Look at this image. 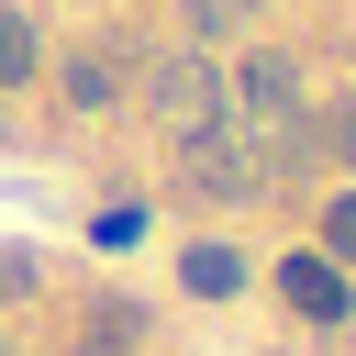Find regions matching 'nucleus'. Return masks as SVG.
Returning a JSON list of instances; mask_svg holds the SVG:
<instances>
[{"label":"nucleus","mask_w":356,"mask_h":356,"mask_svg":"<svg viewBox=\"0 0 356 356\" xmlns=\"http://www.w3.org/2000/svg\"><path fill=\"white\" fill-rule=\"evenodd\" d=\"M267 289H278L300 323H323V334H334V323H356V267H334L323 245H289V256L267 267Z\"/></svg>","instance_id":"obj_4"},{"label":"nucleus","mask_w":356,"mask_h":356,"mask_svg":"<svg viewBox=\"0 0 356 356\" xmlns=\"http://www.w3.org/2000/svg\"><path fill=\"white\" fill-rule=\"evenodd\" d=\"M222 89H234V134H278V122H300V111H312V89H300V56H289V44H245V56L222 67Z\"/></svg>","instance_id":"obj_2"},{"label":"nucleus","mask_w":356,"mask_h":356,"mask_svg":"<svg viewBox=\"0 0 356 356\" xmlns=\"http://www.w3.org/2000/svg\"><path fill=\"white\" fill-rule=\"evenodd\" d=\"M22 289H33V256H22V245H0V300H22Z\"/></svg>","instance_id":"obj_11"},{"label":"nucleus","mask_w":356,"mask_h":356,"mask_svg":"<svg viewBox=\"0 0 356 356\" xmlns=\"http://www.w3.org/2000/svg\"><path fill=\"white\" fill-rule=\"evenodd\" d=\"M312 134H323V167H334V178H356V89H345V100H323V111H312Z\"/></svg>","instance_id":"obj_9"},{"label":"nucleus","mask_w":356,"mask_h":356,"mask_svg":"<svg viewBox=\"0 0 356 356\" xmlns=\"http://www.w3.org/2000/svg\"><path fill=\"white\" fill-rule=\"evenodd\" d=\"M56 89H67V111H111L134 78H122V44H78V56H56Z\"/></svg>","instance_id":"obj_5"},{"label":"nucleus","mask_w":356,"mask_h":356,"mask_svg":"<svg viewBox=\"0 0 356 356\" xmlns=\"http://www.w3.org/2000/svg\"><path fill=\"white\" fill-rule=\"evenodd\" d=\"M0 356H22V345H11V334H0Z\"/></svg>","instance_id":"obj_13"},{"label":"nucleus","mask_w":356,"mask_h":356,"mask_svg":"<svg viewBox=\"0 0 356 356\" xmlns=\"http://www.w3.org/2000/svg\"><path fill=\"white\" fill-rule=\"evenodd\" d=\"M312 245H323L334 267H356V178H334V189H323V211H312Z\"/></svg>","instance_id":"obj_8"},{"label":"nucleus","mask_w":356,"mask_h":356,"mask_svg":"<svg viewBox=\"0 0 356 356\" xmlns=\"http://www.w3.org/2000/svg\"><path fill=\"white\" fill-rule=\"evenodd\" d=\"M345 67H356V22H345Z\"/></svg>","instance_id":"obj_12"},{"label":"nucleus","mask_w":356,"mask_h":356,"mask_svg":"<svg viewBox=\"0 0 356 356\" xmlns=\"http://www.w3.org/2000/svg\"><path fill=\"white\" fill-rule=\"evenodd\" d=\"M145 122H156L167 145H189V134H222V122H234V89H222V56H200V44L156 56V67H145Z\"/></svg>","instance_id":"obj_1"},{"label":"nucleus","mask_w":356,"mask_h":356,"mask_svg":"<svg viewBox=\"0 0 356 356\" xmlns=\"http://www.w3.org/2000/svg\"><path fill=\"white\" fill-rule=\"evenodd\" d=\"M256 11H267V0H178V22H189L200 44H211V33H234V22H256Z\"/></svg>","instance_id":"obj_10"},{"label":"nucleus","mask_w":356,"mask_h":356,"mask_svg":"<svg viewBox=\"0 0 356 356\" xmlns=\"http://www.w3.org/2000/svg\"><path fill=\"white\" fill-rule=\"evenodd\" d=\"M22 78H44V33H33V11L0 0V89H22Z\"/></svg>","instance_id":"obj_7"},{"label":"nucleus","mask_w":356,"mask_h":356,"mask_svg":"<svg viewBox=\"0 0 356 356\" xmlns=\"http://www.w3.org/2000/svg\"><path fill=\"white\" fill-rule=\"evenodd\" d=\"M256 267H245V245H222V234H200V245H178V289L189 300H234Z\"/></svg>","instance_id":"obj_6"},{"label":"nucleus","mask_w":356,"mask_h":356,"mask_svg":"<svg viewBox=\"0 0 356 356\" xmlns=\"http://www.w3.org/2000/svg\"><path fill=\"white\" fill-rule=\"evenodd\" d=\"M345 334H356V323H345Z\"/></svg>","instance_id":"obj_14"},{"label":"nucleus","mask_w":356,"mask_h":356,"mask_svg":"<svg viewBox=\"0 0 356 356\" xmlns=\"http://www.w3.org/2000/svg\"><path fill=\"white\" fill-rule=\"evenodd\" d=\"M178 156V189L189 200H211V211H234V200H256L267 189V167H256V145L222 122V134H189V145H167Z\"/></svg>","instance_id":"obj_3"}]
</instances>
